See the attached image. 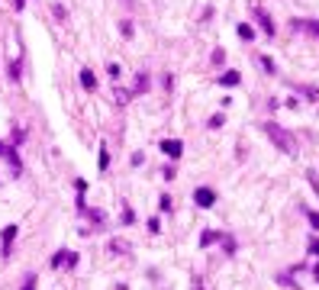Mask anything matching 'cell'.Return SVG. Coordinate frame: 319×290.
Instances as JSON below:
<instances>
[{
    "instance_id": "cell-1",
    "label": "cell",
    "mask_w": 319,
    "mask_h": 290,
    "mask_svg": "<svg viewBox=\"0 0 319 290\" xmlns=\"http://www.w3.org/2000/svg\"><path fill=\"white\" fill-rule=\"evenodd\" d=\"M264 133L277 142V148H281V151H294V136H290L287 129H281L277 123H268V126H264Z\"/></svg>"
},
{
    "instance_id": "cell-2",
    "label": "cell",
    "mask_w": 319,
    "mask_h": 290,
    "mask_svg": "<svg viewBox=\"0 0 319 290\" xmlns=\"http://www.w3.org/2000/svg\"><path fill=\"white\" fill-rule=\"evenodd\" d=\"M194 203H197V206H213V203H216V193L210 190V187H197V190H194Z\"/></svg>"
},
{
    "instance_id": "cell-3",
    "label": "cell",
    "mask_w": 319,
    "mask_h": 290,
    "mask_svg": "<svg viewBox=\"0 0 319 290\" xmlns=\"http://www.w3.org/2000/svg\"><path fill=\"white\" fill-rule=\"evenodd\" d=\"M255 19H258V26L264 29V36H268V39H274V23H271V16L261 10V6H255Z\"/></svg>"
},
{
    "instance_id": "cell-4",
    "label": "cell",
    "mask_w": 319,
    "mask_h": 290,
    "mask_svg": "<svg viewBox=\"0 0 319 290\" xmlns=\"http://www.w3.org/2000/svg\"><path fill=\"white\" fill-rule=\"evenodd\" d=\"M16 226H6L3 229V248H0V252H3V258H10V252H13V239H16Z\"/></svg>"
},
{
    "instance_id": "cell-5",
    "label": "cell",
    "mask_w": 319,
    "mask_h": 290,
    "mask_svg": "<svg viewBox=\"0 0 319 290\" xmlns=\"http://www.w3.org/2000/svg\"><path fill=\"white\" fill-rule=\"evenodd\" d=\"M161 151H165V155H171V158H178L181 151H184V145H181L178 139H165V142H161Z\"/></svg>"
},
{
    "instance_id": "cell-6",
    "label": "cell",
    "mask_w": 319,
    "mask_h": 290,
    "mask_svg": "<svg viewBox=\"0 0 319 290\" xmlns=\"http://www.w3.org/2000/svg\"><path fill=\"white\" fill-rule=\"evenodd\" d=\"M294 26H297V29H307L310 36L319 39V23H316V19H294Z\"/></svg>"
},
{
    "instance_id": "cell-7",
    "label": "cell",
    "mask_w": 319,
    "mask_h": 290,
    "mask_svg": "<svg viewBox=\"0 0 319 290\" xmlns=\"http://www.w3.org/2000/svg\"><path fill=\"white\" fill-rule=\"evenodd\" d=\"M81 87H87V91H94V87H97V78H94V71H81Z\"/></svg>"
},
{
    "instance_id": "cell-8",
    "label": "cell",
    "mask_w": 319,
    "mask_h": 290,
    "mask_svg": "<svg viewBox=\"0 0 319 290\" xmlns=\"http://www.w3.org/2000/svg\"><path fill=\"white\" fill-rule=\"evenodd\" d=\"M110 252L126 255V252H129V242H126V239H113V242H110Z\"/></svg>"
},
{
    "instance_id": "cell-9",
    "label": "cell",
    "mask_w": 319,
    "mask_h": 290,
    "mask_svg": "<svg viewBox=\"0 0 319 290\" xmlns=\"http://www.w3.org/2000/svg\"><path fill=\"white\" fill-rule=\"evenodd\" d=\"M145 91H148V74H139V78H135L132 94H145Z\"/></svg>"
},
{
    "instance_id": "cell-10",
    "label": "cell",
    "mask_w": 319,
    "mask_h": 290,
    "mask_svg": "<svg viewBox=\"0 0 319 290\" xmlns=\"http://www.w3.org/2000/svg\"><path fill=\"white\" fill-rule=\"evenodd\" d=\"M239 39H245V42H252V39H255V29H252V26H248V23H242V26H239Z\"/></svg>"
},
{
    "instance_id": "cell-11",
    "label": "cell",
    "mask_w": 319,
    "mask_h": 290,
    "mask_svg": "<svg viewBox=\"0 0 319 290\" xmlns=\"http://www.w3.org/2000/svg\"><path fill=\"white\" fill-rule=\"evenodd\" d=\"M222 84H226V87H235V84H239V71H226V74H222Z\"/></svg>"
},
{
    "instance_id": "cell-12",
    "label": "cell",
    "mask_w": 319,
    "mask_h": 290,
    "mask_svg": "<svg viewBox=\"0 0 319 290\" xmlns=\"http://www.w3.org/2000/svg\"><path fill=\"white\" fill-rule=\"evenodd\" d=\"M219 242H222V248H226V255H235V242L229 239V236H222V232H219Z\"/></svg>"
},
{
    "instance_id": "cell-13",
    "label": "cell",
    "mask_w": 319,
    "mask_h": 290,
    "mask_svg": "<svg viewBox=\"0 0 319 290\" xmlns=\"http://www.w3.org/2000/svg\"><path fill=\"white\" fill-rule=\"evenodd\" d=\"M216 239H219V232H203V236H200V245H213Z\"/></svg>"
},
{
    "instance_id": "cell-14",
    "label": "cell",
    "mask_w": 319,
    "mask_h": 290,
    "mask_svg": "<svg viewBox=\"0 0 319 290\" xmlns=\"http://www.w3.org/2000/svg\"><path fill=\"white\" fill-rule=\"evenodd\" d=\"M110 168V155H106V148H100V171Z\"/></svg>"
},
{
    "instance_id": "cell-15",
    "label": "cell",
    "mask_w": 319,
    "mask_h": 290,
    "mask_svg": "<svg viewBox=\"0 0 319 290\" xmlns=\"http://www.w3.org/2000/svg\"><path fill=\"white\" fill-rule=\"evenodd\" d=\"M222 61H226V52H222V48H216V52H213V65H222Z\"/></svg>"
},
{
    "instance_id": "cell-16",
    "label": "cell",
    "mask_w": 319,
    "mask_h": 290,
    "mask_svg": "<svg viewBox=\"0 0 319 290\" xmlns=\"http://www.w3.org/2000/svg\"><path fill=\"white\" fill-rule=\"evenodd\" d=\"M23 290H36V274H29V278H26V284H23Z\"/></svg>"
},
{
    "instance_id": "cell-17",
    "label": "cell",
    "mask_w": 319,
    "mask_h": 290,
    "mask_svg": "<svg viewBox=\"0 0 319 290\" xmlns=\"http://www.w3.org/2000/svg\"><path fill=\"white\" fill-rule=\"evenodd\" d=\"M261 65H264V71H274V61H271L268 55H261Z\"/></svg>"
},
{
    "instance_id": "cell-18",
    "label": "cell",
    "mask_w": 319,
    "mask_h": 290,
    "mask_svg": "<svg viewBox=\"0 0 319 290\" xmlns=\"http://www.w3.org/2000/svg\"><path fill=\"white\" fill-rule=\"evenodd\" d=\"M10 78H13V81L19 78V65H16V61H10Z\"/></svg>"
},
{
    "instance_id": "cell-19",
    "label": "cell",
    "mask_w": 319,
    "mask_h": 290,
    "mask_svg": "<svg viewBox=\"0 0 319 290\" xmlns=\"http://www.w3.org/2000/svg\"><path fill=\"white\" fill-rule=\"evenodd\" d=\"M132 219H135L132 210H126V213H123V226H132Z\"/></svg>"
},
{
    "instance_id": "cell-20",
    "label": "cell",
    "mask_w": 319,
    "mask_h": 290,
    "mask_svg": "<svg viewBox=\"0 0 319 290\" xmlns=\"http://www.w3.org/2000/svg\"><path fill=\"white\" fill-rule=\"evenodd\" d=\"M310 226H313V229H319V213H310Z\"/></svg>"
},
{
    "instance_id": "cell-21",
    "label": "cell",
    "mask_w": 319,
    "mask_h": 290,
    "mask_svg": "<svg viewBox=\"0 0 319 290\" xmlns=\"http://www.w3.org/2000/svg\"><path fill=\"white\" fill-rule=\"evenodd\" d=\"M310 252H313V255H319V239H313V242H310Z\"/></svg>"
},
{
    "instance_id": "cell-22",
    "label": "cell",
    "mask_w": 319,
    "mask_h": 290,
    "mask_svg": "<svg viewBox=\"0 0 319 290\" xmlns=\"http://www.w3.org/2000/svg\"><path fill=\"white\" fill-rule=\"evenodd\" d=\"M313 274H316V284H319V268H316V271H313Z\"/></svg>"
}]
</instances>
